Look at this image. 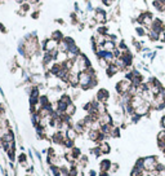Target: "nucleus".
I'll return each mask as SVG.
<instances>
[{"label": "nucleus", "instance_id": "obj_27", "mask_svg": "<svg viewBox=\"0 0 165 176\" xmlns=\"http://www.w3.org/2000/svg\"><path fill=\"white\" fill-rule=\"evenodd\" d=\"M156 176H165V170H164V171H160V172H157Z\"/></svg>", "mask_w": 165, "mask_h": 176}, {"label": "nucleus", "instance_id": "obj_35", "mask_svg": "<svg viewBox=\"0 0 165 176\" xmlns=\"http://www.w3.org/2000/svg\"><path fill=\"white\" fill-rule=\"evenodd\" d=\"M111 2H114V0H111Z\"/></svg>", "mask_w": 165, "mask_h": 176}, {"label": "nucleus", "instance_id": "obj_4", "mask_svg": "<svg viewBox=\"0 0 165 176\" xmlns=\"http://www.w3.org/2000/svg\"><path fill=\"white\" fill-rule=\"evenodd\" d=\"M108 97H110V92L106 90V88H101V90H98V92H97V101L102 102V104H107Z\"/></svg>", "mask_w": 165, "mask_h": 176}, {"label": "nucleus", "instance_id": "obj_29", "mask_svg": "<svg viewBox=\"0 0 165 176\" xmlns=\"http://www.w3.org/2000/svg\"><path fill=\"white\" fill-rule=\"evenodd\" d=\"M98 176H110V175H108V172H99Z\"/></svg>", "mask_w": 165, "mask_h": 176}, {"label": "nucleus", "instance_id": "obj_20", "mask_svg": "<svg viewBox=\"0 0 165 176\" xmlns=\"http://www.w3.org/2000/svg\"><path fill=\"white\" fill-rule=\"evenodd\" d=\"M119 170V163H112V166H111V172H116V171Z\"/></svg>", "mask_w": 165, "mask_h": 176}, {"label": "nucleus", "instance_id": "obj_9", "mask_svg": "<svg viewBox=\"0 0 165 176\" xmlns=\"http://www.w3.org/2000/svg\"><path fill=\"white\" fill-rule=\"evenodd\" d=\"M88 163H89V158H88V155H85V154H81L80 157L77 158V161H76V166L80 170L85 168L86 166H88Z\"/></svg>", "mask_w": 165, "mask_h": 176}, {"label": "nucleus", "instance_id": "obj_21", "mask_svg": "<svg viewBox=\"0 0 165 176\" xmlns=\"http://www.w3.org/2000/svg\"><path fill=\"white\" fill-rule=\"evenodd\" d=\"M135 31H137V34L139 36H143L144 35V30H143V27H137L135 29Z\"/></svg>", "mask_w": 165, "mask_h": 176}, {"label": "nucleus", "instance_id": "obj_5", "mask_svg": "<svg viewBox=\"0 0 165 176\" xmlns=\"http://www.w3.org/2000/svg\"><path fill=\"white\" fill-rule=\"evenodd\" d=\"M150 30H154V31H156V32H163L165 30V25H164V22L161 21L160 18H156V19H154L152 23H151V26H150Z\"/></svg>", "mask_w": 165, "mask_h": 176}, {"label": "nucleus", "instance_id": "obj_8", "mask_svg": "<svg viewBox=\"0 0 165 176\" xmlns=\"http://www.w3.org/2000/svg\"><path fill=\"white\" fill-rule=\"evenodd\" d=\"M112 162L110 159H102L99 162V172H110Z\"/></svg>", "mask_w": 165, "mask_h": 176}, {"label": "nucleus", "instance_id": "obj_24", "mask_svg": "<svg viewBox=\"0 0 165 176\" xmlns=\"http://www.w3.org/2000/svg\"><path fill=\"white\" fill-rule=\"evenodd\" d=\"M28 9H30V5H28V4H22V11L27 12Z\"/></svg>", "mask_w": 165, "mask_h": 176}, {"label": "nucleus", "instance_id": "obj_12", "mask_svg": "<svg viewBox=\"0 0 165 176\" xmlns=\"http://www.w3.org/2000/svg\"><path fill=\"white\" fill-rule=\"evenodd\" d=\"M75 113H76V105L74 104V102H71V104L67 105L66 110H65V114L67 117H70V118H72V117L75 115Z\"/></svg>", "mask_w": 165, "mask_h": 176}, {"label": "nucleus", "instance_id": "obj_13", "mask_svg": "<svg viewBox=\"0 0 165 176\" xmlns=\"http://www.w3.org/2000/svg\"><path fill=\"white\" fill-rule=\"evenodd\" d=\"M77 132L75 131V128L74 127H71V128H69L66 131V137L69 139V140H72V141H76V139H77Z\"/></svg>", "mask_w": 165, "mask_h": 176}, {"label": "nucleus", "instance_id": "obj_34", "mask_svg": "<svg viewBox=\"0 0 165 176\" xmlns=\"http://www.w3.org/2000/svg\"><path fill=\"white\" fill-rule=\"evenodd\" d=\"M26 176H32V175H30V174H27V175H26Z\"/></svg>", "mask_w": 165, "mask_h": 176}, {"label": "nucleus", "instance_id": "obj_2", "mask_svg": "<svg viewBox=\"0 0 165 176\" xmlns=\"http://www.w3.org/2000/svg\"><path fill=\"white\" fill-rule=\"evenodd\" d=\"M132 82H130L129 79H127V78H124V79H121L119 80L118 83H116V92L120 95V96H123V95H127L129 93V91H130V88H132Z\"/></svg>", "mask_w": 165, "mask_h": 176}, {"label": "nucleus", "instance_id": "obj_14", "mask_svg": "<svg viewBox=\"0 0 165 176\" xmlns=\"http://www.w3.org/2000/svg\"><path fill=\"white\" fill-rule=\"evenodd\" d=\"M50 39H53V40H56L57 43H61V42L65 39V36H63V34H62L60 30H57V31H53V34H52Z\"/></svg>", "mask_w": 165, "mask_h": 176}, {"label": "nucleus", "instance_id": "obj_3", "mask_svg": "<svg viewBox=\"0 0 165 176\" xmlns=\"http://www.w3.org/2000/svg\"><path fill=\"white\" fill-rule=\"evenodd\" d=\"M66 139H67V137H66V132H62V131H60V130H57L54 134L52 135V141H53L54 144L60 145V146H63Z\"/></svg>", "mask_w": 165, "mask_h": 176}, {"label": "nucleus", "instance_id": "obj_19", "mask_svg": "<svg viewBox=\"0 0 165 176\" xmlns=\"http://www.w3.org/2000/svg\"><path fill=\"white\" fill-rule=\"evenodd\" d=\"M107 32H108V29L107 27H99L98 29V34H99V35H106Z\"/></svg>", "mask_w": 165, "mask_h": 176}, {"label": "nucleus", "instance_id": "obj_33", "mask_svg": "<svg viewBox=\"0 0 165 176\" xmlns=\"http://www.w3.org/2000/svg\"><path fill=\"white\" fill-rule=\"evenodd\" d=\"M159 2H160V3H161V4H163V5L165 7V0H159Z\"/></svg>", "mask_w": 165, "mask_h": 176}, {"label": "nucleus", "instance_id": "obj_10", "mask_svg": "<svg viewBox=\"0 0 165 176\" xmlns=\"http://www.w3.org/2000/svg\"><path fill=\"white\" fill-rule=\"evenodd\" d=\"M120 70L118 69V66L115 65V62L114 63H110V65L106 67V75H107L108 78H112L115 74H118Z\"/></svg>", "mask_w": 165, "mask_h": 176}, {"label": "nucleus", "instance_id": "obj_11", "mask_svg": "<svg viewBox=\"0 0 165 176\" xmlns=\"http://www.w3.org/2000/svg\"><path fill=\"white\" fill-rule=\"evenodd\" d=\"M95 19L99 23H106V12L103 9H101V8L95 9Z\"/></svg>", "mask_w": 165, "mask_h": 176}, {"label": "nucleus", "instance_id": "obj_22", "mask_svg": "<svg viewBox=\"0 0 165 176\" xmlns=\"http://www.w3.org/2000/svg\"><path fill=\"white\" fill-rule=\"evenodd\" d=\"M159 40H160V42H163V43L165 42V32H164V31L159 34Z\"/></svg>", "mask_w": 165, "mask_h": 176}, {"label": "nucleus", "instance_id": "obj_6", "mask_svg": "<svg viewBox=\"0 0 165 176\" xmlns=\"http://www.w3.org/2000/svg\"><path fill=\"white\" fill-rule=\"evenodd\" d=\"M98 122H99L101 127H103V126L112 124V123H114V119H112V117H111L108 113H103V114H101V115H99Z\"/></svg>", "mask_w": 165, "mask_h": 176}, {"label": "nucleus", "instance_id": "obj_7", "mask_svg": "<svg viewBox=\"0 0 165 176\" xmlns=\"http://www.w3.org/2000/svg\"><path fill=\"white\" fill-rule=\"evenodd\" d=\"M97 148H98V150L101 151L102 155H103V154H108L110 151H111V146H110V144L106 140H103V141H101V143L97 144Z\"/></svg>", "mask_w": 165, "mask_h": 176}, {"label": "nucleus", "instance_id": "obj_1", "mask_svg": "<svg viewBox=\"0 0 165 176\" xmlns=\"http://www.w3.org/2000/svg\"><path fill=\"white\" fill-rule=\"evenodd\" d=\"M160 163V159L156 155H150V157H143V170L146 174H151L157 171V166Z\"/></svg>", "mask_w": 165, "mask_h": 176}, {"label": "nucleus", "instance_id": "obj_30", "mask_svg": "<svg viewBox=\"0 0 165 176\" xmlns=\"http://www.w3.org/2000/svg\"><path fill=\"white\" fill-rule=\"evenodd\" d=\"M75 176H84V172H82V171L81 170H79V172H77Z\"/></svg>", "mask_w": 165, "mask_h": 176}, {"label": "nucleus", "instance_id": "obj_15", "mask_svg": "<svg viewBox=\"0 0 165 176\" xmlns=\"http://www.w3.org/2000/svg\"><path fill=\"white\" fill-rule=\"evenodd\" d=\"M17 161H18V163H19V164L26 166V164H27V154H26V153H21V154L18 155Z\"/></svg>", "mask_w": 165, "mask_h": 176}, {"label": "nucleus", "instance_id": "obj_26", "mask_svg": "<svg viewBox=\"0 0 165 176\" xmlns=\"http://www.w3.org/2000/svg\"><path fill=\"white\" fill-rule=\"evenodd\" d=\"M0 30H2L3 32H7V29L4 27V25H3V23H0Z\"/></svg>", "mask_w": 165, "mask_h": 176}, {"label": "nucleus", "instance_id": "obj_16", "mask_svg": "<svg viewBox=\"0 0 165 176\" xmlns=\"http://www.w3.org/2000/svg\"><path fill=\"white\" fill-rule=\"evenodd\" d=\"M148 38L151 42H157L159 40V32L154 31V30H150L148 31Z\"/></svg>", "mask_w": 165, "mask_h": 176}, {"label": "nucleus", "instance_id": "obj_17", "mask_svg": "<svg viewBox=\"0 0 165 176\" xmlns=\"http://www.w3.org/2000/svg\"><path fill=\"white\" fill-rule=\"evenodd\" d=\"M71 150V153H72V155H74V157L76 158V161H77V158H79L80 157V155H81V150H80V148H77V146L75 145L74 146V148H72V149H70Z\"/></svg>", "mask_w": 165, "mask_h": 176}, {"label": "nucleus", "instance_id": "obj_31", "mask_svg": "<svg viewBox=\"0 0 165 176\" xmlns=\"http://www.w3.org/2000/svg\"><path fill=\"white\" fill-rule=\"evenodd\" d=\"M39 17V12H35V13H32V18H37Z\"/></svg>", "mask_w": 165, "mask_h": 176}, {"label": "nucleus", "instance_id": "obj_18", "mask_svg": "<svg viewBox=\"0 0 165 176\" xmlns=\"http://www.w3.org/2000/svg\"><path fill=\"white\" fill-rule=\"evenodd\" d=\"M152 5H154L155 8H156L157 11H160V12L164 11V5H163V4L159 2V0H154V2H152Z\"/></svg>", "mask_w": 165, "mask_h": 176}, {"label": "nucleus", "instance_id": "obj_25", "mask_svg": "<svg viewBox=\"0 0 165 176\" xmlns=\"http://www.w3.org/2000/svg\"><path fill=\"white\" fill-rule=\"evenodd\" d=\"M89 176H97V172H95L94 170H90L89 171Z\"/></svg>", "mask_w": 165, "mask_h": 176}, {"label": "nucleus", "instance_id": "obj_32", "mask_svg": "<svg viewBox=\"0 0 165 176\" xmlns=\"http://www.w3.org/2000/svg\"><path fill=\"white\" fill-rule=\"evenodd\" d=\"M30 3H32V4H35V3H39V0H28Z\"/></svg>", "mask_w": 165, "mask_h": 176}, {"label": "nucleus", "instance_id": "obj_23", "mask_svg": "<svg viewBox=\"0 0 165 176\" xmlns=\"http://www.w3.org/2000/svg\"><path fill=\"white\" fill-rule=\"evenodd\" d=\"M160 124H161V127L165 130V115L161 117V119H160Z\"/></svg>", "mask_w": 165, "mask_h": 176}, {"label": "nucleus", "instance_id": "obj_28", "mask_svg": "<svg viewBox=\"0 0 165 176\" xmlns=\"http://www.w3.org/2000/svg\"><path fill=\"white\" fill-rule=\"evenodd\" d=\"M103 4L105 5H111V0H103Z\"/></svg>", "mask_w": 165, "mask_h": 176}]
</instances>
